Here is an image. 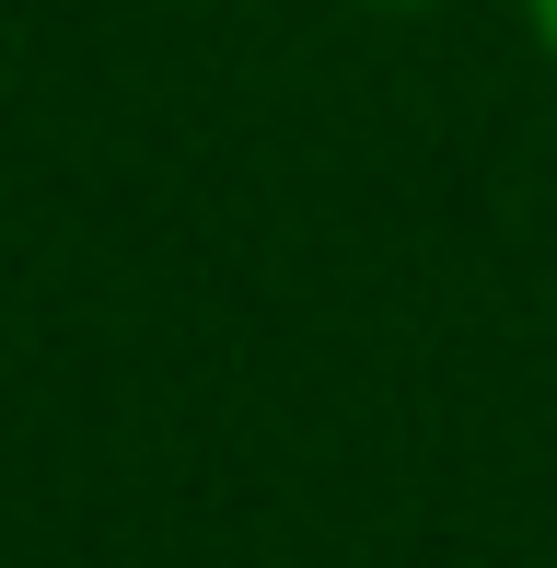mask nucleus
Segmentation results:
<instances>
[{
    "instance_id": "f257e3e1",
    "label": "nucleus",
    "mask_w": 557,
    "mask_h": 568,
    "mask_svg": "<svg viewBox=\"0 0 557 568\" xmlns=\"http://www.w3.org/2000/svg\"><path fill=\"white\" fill-rule=\"evenodd\" d=\"M523 36L546 47V70H557V0H523Z\"/></svg>"
},
{
    "instance_id": "f03ea898",
    "label": "nucleus",
    "mask_w": 557,
    "mask_h": 568,
    "mask_svg": "<svg viewBox=\"0 0 557 568\" xmlns=\"http://www.w3.org/2000/svg\"><path fill=\"white\" fill-rule=\"evenodd\" d=\"M361 12H453V0H361Z\"/></svg>"
}]
</instances>
